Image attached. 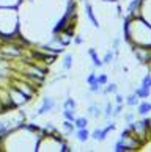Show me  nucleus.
<instances>
[{
    "mask_svg": "<svg viewBox=\"0 0 151 152\" xmlns=\"http://www.w3.org/2000/svg\"><path fill=\"white\" fill-rule=\"evenodd\" d=\"M123 31H124V41L129 46L151 47V24L143 19V16L134 19L124 16Z\"/></svg>",
    "mask_w": 151,
    "mask_h": 152,
    "instance_id": "nucleus-1",
    "label": "nucleus"
},
{
    "mask_svg": "<svg viewBox=\"0 0 151 152\" xmlns=\"http://www.w3.org/2000/svg\"><path fill=\"white\" fill-rule=\"evenodd\" d=\"M127 124H129L127 127L131 129L132 135H134V137H137L143 144L151 138V133H150V129H148V124H150L148 118H145L143 121H132V122H127Z\"/></svg>",
    "mask_w": 151,
    "mask_h": 152,
    "instance_id": "nucleus-2",
    "label": "nucleus"
},
{
    "mask_svg": "<svg viewBox=\"0 0 151 152\" xmlns=\"http://www.w3.org/2000/svg\"><path fill=\"white\" fill-rule=\"evenodd\" d=\"M132 53L136 55L137 61L140 64H151V47H145V46H131Z\"/></svg>",
    "mask_w": 151,
    "mask_h": 152,
    "instance_id": "nucleus-3",
    "label": "nucleus"
},
{
    "mask_svg": "<svg viewBox=\"0 0 151 152\" xmlns=\"http://www.w3.org/2000/svg\"><path fill=\"white\" fill-rule=\"evenodd\" d=\"M13 86L18 88L19 91L24 94L27 99H29V102L36 96V86H33L30 82L24 80V78H22V80H13Z\"/></svg>",
    "mask_w": 151,
    "mask_h": 152,
    "instance_id": "nucleus-4",
    "label": "nucleus"
},
{
    "mask_svg": "<svg viewBox=\"0 0 151 152\" xmlns=\"http://www.w3.org/2000/svg\"><path fill=\"white\" fill-rule=\"evenodd\" d=\"M143 3H145V0H131L129 5H127V8H126V16H129L131 19L140 18Z\"/></svg>",
    "mask_w": 151,
    "mask_h": 152,
    "instance_id": "nucleus-5",
    "label": "nucleus"
},
{
    "mask_svg": "<svg viewBox=\"0 0 151 152\" xmlns=\"http://www.w3.org/2000/svg\"><path fill=\"white\" fill-rule=\"evenodd\" d=\"M54 108H55V99L50 97V96H44V97L41 99V105L38 107V110H36V115L43 116L46 113H50Z\"/></svg>",
    "mask_w": 151,
    "mask_h": 152,
    "instance_id": "nucleus-6",
    "label": "nucleus"
},
{
    "mask_svg": "<svg viewBox=\"0 0 151 152\" xmlns=\"http://www.w3.org/2000/svg\"><path fill=\"white\" fill-rule=\"evenodd\" d=\"M0 52H2V55L7 58H14V57H21L22 50H21L19 46H16L14 42H7L0 47Z\"/></svg>",
    "mask_w": 151,
    "mask_h": 152,
    "instance_id": "nucleus-7",
    "label": "nucleus"
},
{
    "mask_svg": "<svg viewBox=\"0 0 151 152\" xmlns=\"http://www.w3.org/2000/svg\"><path fill=\"white\" fill-rule=\"evenodd\" d=\"M8 93H10V100H11V102H13V104L16 105V108L29 102V99H27L25 96H24V94H22V93L19 91L18 88H14V86H10V88H8Z\"/></svg>",
    "mask_w": 151,
    "mask_h": 152,
    "instance_id": "nucleus-8",
    "label": "nucleus"
},
{
    "mask_svg": "<svg viewBox=\"0 0 151 152\" xmlns=\"http://www.w3.org/2000/svg\"><path fill=\"white\" fill-rule=\"evenodd\" d=\"M120 141H123V144L126 146L127 152L129 151H138V149L143 148V143L137 137H134V135H129V137H126V138H120Z\"/></svg>",
    "mask_w": 151,
    "mask_h": 152,
    "instance_id": "nucleus-9",
    "label": "nucleus"
},
{
    "mask_svg": "<svg viewBox=\"0 0 151 152\" xmlns=\"http://www.w3.org/2000/svg\"><path fill=\"white\" fill-rule=\"evenodd\" d=\"M85 13H87V18L90 19V22L93 24V27H96V28H99V20L96 19V16H94L93 13V7H91V3L88 2V0H85Z\"/></svg>",
    "mask_w": 151,
    "mask_h": 152,
    "instance_id": "nucleus-10",
    "label": "nucleus"
},
{
    "mask_svg": "<svg viewBox=\"0 0 151 152\" xmlns=\"http://www.w3.org/2000/svg\"><path fill=\"white\" fill-rule=\"evenodd\" d=\"M76 140L80 143H87L88 138H90V132H88V129H76Z\"/></svg>",
    "mask_w": 151,
    "mask_h": 152,
    "instance_id": "nucleus-11",
    "label": "nucleus"
},
{
    "mask_svg": "<svg viewBox=\"0 0 151 152\" xmlns=\"http://www.w3.org/2000/svg\"><path fill=\"white\" fill-rule=\"evenodd\" d=\"M88 55H90V58H91V61H93V66L94 67H102L104 66V63H102V60L99 58V55H98V52H96V49H88Z\"/></svg>",
    "mask_w": 151,
    "mask_h": 152,
    "instance_id": "nucleus-12",
    "label": "nucleus"
},
{
    "mask_svg": "<svg viewBox=\"0 0 151 152\" xmlns=\"http://www.w3.org/2000/svg\"><path fill=\"white\" fill-rule=\"evenodd\" d=\"M151 111V102H138L137 105V113L142 116H147Z\"/></svg>",
    "mask_w": 151,
    "mask_h": 152,
    "instance_id": "nucleus-13",
    "label": "nucleus"
},
{
    "mask_svg": "<svg viewBox=\"0 0 151 152\" xmlns=\"http://www.w3.org/2000/svg\"><path fill=\"white\" fill-rule=\"evenodd\" d=\"M101 113H102V110H101L99 105H96V104H91V105L87 108V115L91 116V118H96V119L101 116Z\"/></svg>",
    "mask_w": 151,
    "mask_h": 152,
    "instance_id": "nucleus-14",
    "label": "nucleus"
},
{
    "mask_svg": "<svg viewBox=\"0 0 151 152\" xmlns=\"http://www.w3.org/2000/svg\"><path fill=\"white\" fill-rule=\"evenodd\" d=\"M134 93L138 96V99H147V97H150V94H151V88H147V86L142 85V86H138Z\"/></svg>",
    "mask_w": 151,
    "mask_h": 152,
    "instance_id": "nucleus-15",
    "label": "nucleus"
},
{
    "mask_svg": "<svg viewBox=\"0 0 151 152\" xmlns=\"http://www.w3.org/2000/svg\"><path fill=\"white\" fill-rule=\"evenodd\" d=\"M61 67H63L65 71H69L72 67V53H65L63 61H61Z\"/></svg>",
    "mask_w": 151,
    "mask_h": 152,
    "instance_id": "nucleus-16",
    "label": "nucleus"
},
{
    "mask_svg": "<svg viewBox=\"0 0 151 152\" xmlns=\"http://www.w3.org/2000/svg\"><path fill=\"white\" fill-rule=\"evenodd\" d=\"M61 127H63V132L66 133V135H71V133H74V122L72 121H68V119H65L63 121V124H61Z\"/></svg>",
    "mask_w": 151,
    "mask_h": 152,
    "instance_id": "nucleus-17",
    "label": "nucleus"
},
{
    "mask_svg": "<svg viewBox=\"0 0 151 152\" xmlns=\"http://www.w3.org/2000/svg\"><path fill=\"white\" fill-rule=\"evenodd\" d=\"M72 122H74V127L76 129H85V127H88V119H87V118H77L76 116V119L74 121H72Z\"/></svg>",
    "mask_w": 151,
    "mask_h": 152,
    "instance_id": "nucleus-18",
    "label": "nucleus"
},
{
    "mask_svg": "<svg viewBox=\"0 0 151 152\" xmlns=\"http://www.w3.org/2000/svg\"><path fill=\"white\" fill-rule=\"evenodd\" d=\"M124 102L129 105V107H137V105H138V96H137L136 93H132V94H129V96L124 99Z\"/></svg>",
    "mask_w": 151,
    "mask_h": 152,
    "instance_id": "nucleus-19",
    "label": "nucleus"
},
{
    "mask_svg": "<svg viewBox=\"0 0 151 152\" xmlns=\"http://www.w3.org/2000/svg\"><path fill=\"white\" fill-rule=\"evenodd\" d=\"M63 108H72V110H76L77 108L76 99H72L71 96H68V97L65 99V102H63Z\"/></svg>",
    "mask_w": 151,
    "mask_h": 152,
    "instance_id": "nucleus-20",
    "label": "nucleus"
},
{
    "mask_svg": "<svg viewBox=\"0 0 151 152\" xmlns=\"http://www.w3.org/2000/svg\"><path fill=\"white\" fill-rule=\"evenodd\" d=\"M113 60H115V52H113V50H107L105 55H104L102 63L104 64H112V63H113Z\"/></svg>",
    "mask_w": 151,
    "mask_h": 152,
    "instance_id": "nucleus-21",
    "label": "nucleus"
},
{
    "mask_svg": "<svg viewBox=\"0 0 151 152\" xmlns=\"http://www.w3.org/2000/svg\"><path fill=\"white\" fill-rule=\"evenodd\" d=\"M63 118L65 119H68V121H74L76 119V113H74V110L72 108H63Z\"/></svg>",
    "mask_w": 151,
    "mask_h": 152,
    "instance_id": "nucleus-22",
    "label": "nucleus"
},
{
    "mask_svg": "<svg viewBox=\"0 0 151 152\" xmlns=\"http://www.w3.org/2000/svg\"><path fill=\"white\" fill-rule=\"evenodd\" d=\"M22 0H0V7H14L18 8Z\"/></svg>",
    "mask_w": 151,
    "mask_h": 152,
    "instance_id": "nucleus-23",
    "label": "nucleus"
},
{
    "mask_svg": "<svg viewBox=\"0 0 151 152\" xmlns=\"http://www.w3.org/2000/svg\"><path fill=\"white\" fill-rule=\"evenodd\" d=\"M88 91L93 93V94H101L102 93V85H99V83H91V85H88Z\"/></svg>",
    "mask_w": 151,
    "mask_h": 152,
    "instance_id": "nucleus-24",
    "label": "nucleus"
},
{
    "mask_svg": "<svg viewBox=\"0 0 151 152\" xmlns=\"http://www.w3.org/2000/svg\"><path fill=\"white\" fill-rule=\"evenodd\" d=\"M102 93L104 94H115V93H118V85H116V83H109L107 88L102 89Z\"/></svg>",
    "mask_w": 151,
    "mask_h": 152,
    "instance_id": "nucleus-25",
    "label": "nucleus"
},
{
    "mask_svg": "<svg viewBox=\"0 0 151 152\" xmlns=\"http://www.w3.org/2000/svg\"><path fill=\"white\" fill-rule=\"evenodd\" d=\"M96 82L99 83V85H107L109 83V77H107V74H99V75H96Z\"/></svg>",
    "mask_w": 151,
    "mask_h": 152,
    "instance_id": "nucleus-26",
    "label": "nucleus"
},
{
    "mask_svg": "<svg viewBox=\"0 0 151 152\" xmlns=\"http://www.w3.org/2000/svg\"><path fill=\"white\" fill-rule=\"evenodd\" d=\"M113 149H115V152H127L126 146L123 144V141H120V140L115 143V148H113Z\"/></svg>",
    "mask_w": 151,
    "mask_h": 152,
    "instance_id": "nucleus-27",
    "label": "nucleus"
},
{
    "mask_svg": "<svg viewBox=\"0 0 151 152\" xmlns=\"http://www.w3.org/2000/svg\"><path fill=\"white\" fill-rule=\"evenodd\" d=\"M112 111H113V107H112L110 102H107V104H105V108H104V116L107 118V119L112 116Z\"/></svg>",
    "mask_w": 151,
    "mask_h": 152,
    "instance_id": "nucleus-28",
    "label": "nucleus"
},
{
    "mask_svg": "<svg viewBox=\"0 0 151 152\" xmlns=\"http://www.w3.org/2000/svg\"><path fill=\"white\" fill-rule=\"evenodd\" d=\"M91 138L94 141H102V137H101V129H94L91 133Z\"/></svg>",
    "mask_w": 151,
    "mask_h": 152,
    "instance_id": "nucleus-29",
    "label": "nucleus"
},
{
    "mask_svg": "<svg viewBox=\"0 0 151 152\" xmlns=\"http://www.w3.org/2000/svg\"><path fill=\"white\" fill-rule=\"evenodd\" d=\"M121 111H123V104H116V107L113 108V111H112V116H120L121 115Z\"/></svg>",
    "mask_w": 151,
    "mask_h": 152,
    "instance_id": "nucleus-30",
    "label": "nucleus"
},
{
    "mask_svg": "<svg viewBox=\"0 0 151 152\" xmlns=\"http://www.w3.org/2000/svg\"><path fill=\"white\" fill-rule=\"evenodd\" d=\"M142 85H143V86H147V88H151V74H147V75L143 77Z\"/></svg>",
    "mask_w": 151,
    "mask_h": 152,
    "instance_id": "nucleus-31",
    "label": "nucleus"
},
{
    "mask_svg": "<svg viewBox=\"0 0 151 152\" xmlns=\"http://www.w3.org/2000/svg\"><path fill=\"white\" fill-rule=\"evenodd\" d=\"M87 83H88V85L96 83V72H90V74L87 75Z\"/></svg>",
    "mask_w": 151,
    "mask_h": 152,
    "instance_id": "nucleus-32",
    "label": "nucleus"
},
{
    "mask_svg": "<svg viewBox=\"0 0 151 152\" xmlns=\"http://www.w3.org/2000/svg\"><path fill=\"white\" fill-rule=\"evenodd\" d=\"M72 41H74V44H76V46H80V44L83 42V38H82L80 35H76L74 38H72Z\"/></svg>",
    "mask_w": 151,
    "mask_h": 152,
    "instance_id": "nucleus-33",
    "label": "nucleus"
},
{
    "mask_svg": "<svg viewBox=\"0 0 151 152\" xmlns=\"http://www.w3.org/2000/svg\"><path fill=\"white\" fill-rule=\"evenodd\" d=\"M115 102H116V104H124V97H123L121 94L115 93Z\"/></svg>",
    "mask_w": 151,
    "mask_h": 152,
    "instance_id": "nucleus-34",
    "label": "nucleus"
},
{
    "mask_svg": "<svg viewBox=\"0 0 151 152\" xmlns=\"http://www.w3.org/2000/svg\"><path fill=\"white\" fill-rule=\"evenodd\" d=\"M120 38H115L113 39V42H112V47H113V50H115V52H116V50H118V47H120Z\"/></svg>",
    "mask_w": 151,
    "mask_h": 152,
    "instance_id": "nucleus-35",
    "label": "nucleus"
},
{
    "mask_svg": "<svg viewBox=\"0 0 151 152\" xmlns=\"http://www.w3.org/2000/svg\"><path fill=\"white\" fill-rule=\"evenodd\" d=\"M124 119H126V122H132L134 121V113H126Z\"/></svg>",
    "mask_w": 151,
    "mask_h": 152,
    "instance_id": "nucleus-36",
    "label": "nucleus"
},
{
    "mask_svg": "<svg viewBox=\"0 0 151 152\" xmlns=\"http://www.w3.org/2000/svg\"><path fill=\"white\" fill-rule=\"evenodd\" d=\"M102 2H110V3H118L120 0H102Z\"/></svg>",
    "mask_w": 151,
    "mask_h": 152,
    "instance_id": "nucleus-37",
    "label": "nucleus"
},
{
    "mask_svg": "<svg viewBox=\"0 0 151 152\" xmlns=\"http://www.w3.org/2000/svg\"><path fill=\"white\" fill-rule=\"evenodd\" d=\"M148 129H150V133H151V119H150V124H148Z\"/></svg>",
    "mask_w": 151,
    "mask_h": 152,
    "instance_id": "nucleus-38",
    "label": "nucleus"
},
{
    "mask_svg": "<svg viewBox=\"0 0 151 152\" xmlns=\"http://www.w3.org/2000/svg\"><path fill=\"white\" fill-rule=\"evenodd\" d=\"M150 69H151V64H150Z\"/></svg>",
    "mask_w": 151,
    "mask_h": 152,
    "instance_id": "nucleus-39",
    "label": "nucleus"
}]
</instances>
